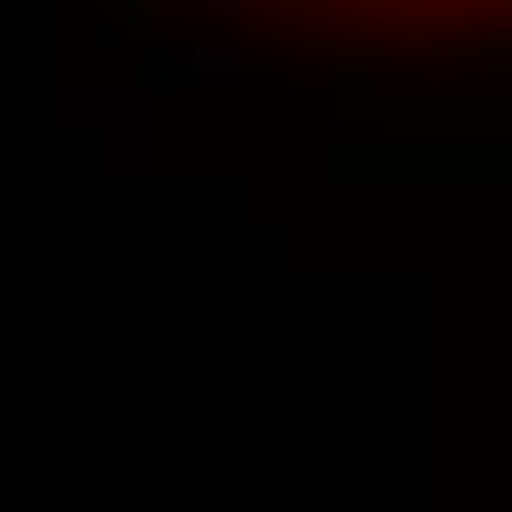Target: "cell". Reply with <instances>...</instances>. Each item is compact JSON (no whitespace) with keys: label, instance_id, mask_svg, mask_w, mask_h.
<instances>
[{"label":"cell","instance_id":"cell-1","mask_svg":"<svg viewBox=\"0 0 512 512\" xmlns=\"http://www.w3.org/2000/svg\"><path fill=\"white\" fill-rule=\"evenodd\" d=\"M189 65H195L201 77H230V71H236V53L230 48H195L189 53Z\"/></svg>","mask_w":512,"mask_h":512},{"label":"cell","instance_id":"cell-2","mask_svg":"<svg viewBox=\"0 0 512 512\" xmlns=\"http://www.w3.org/2000/svg\"><path fill=\"white\" fill-rule=\"evenodd\" d=\"M112 18H124L130 30H142V24H154V0H112Z\"/></svg>","mask_w":512,"mask_h":512},{"label":"cell","instance_id":"cell-3","mask_svg":"<svg viewBox=\"0 0 512 512\" xmlns=\"http://www.w3.org/2000/svg\"><path fill=\"white\" fill-rule=\"evenodd\" d=\"M183 77H189V65H183V59H165V53L154 59V83H183Z\"/></svg>","mask_w":512,"mask_h":512},{"label":"cell","instance_id":"cell-4","mask_svg":"<svg viewBox=\"0 0 512 512\" xmlns=\"http://www.w3.org/2000/svg\"><path fill=\"white\" fill-rule=\"evenodd\" d=\"M212 6H218V12H236V0H212Z\"/></svg>","mask_w":512,"mask_h":512},{"label":"cell","instance_id":"cell-5","mask_svg":"<svg viewBox=\"0 0 512 512\" xmlns=\"http://www.w3.org/2000/svg\"><path fill=\"white\" fill-rule=\"evenodd\" d=\"M318 6H324V0H318Z\"/></svg>","mask_w":512,"mask_h":512}]
</instances>
